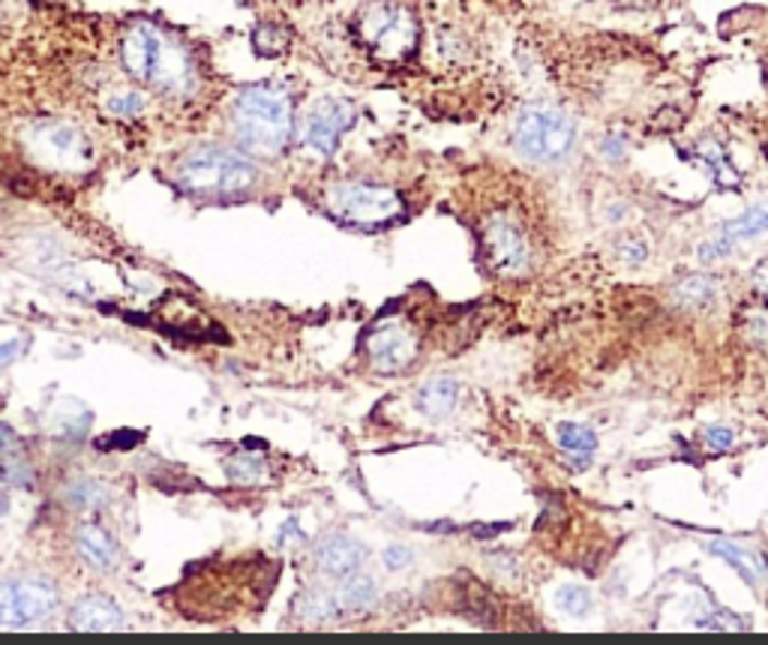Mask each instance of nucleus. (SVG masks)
<instances>
[{"mask_svg":"<svg viewBox=\"0 0 768 645\" xmlns=\"http://www.w3.org/2000/svg\"><path fill=\"white\" fill-rule=\"evenodd\" d=\"M121 63L136 82L157 87L165 97H193L199 82L189 51L148 22H138L124 34Z\"/></svg>","mask_w":768,"mask_h":645,"instance_id":"obj_1","label":"nucleus"},{"mask_svg":"<svg viewBox=\"0 0 768 645\" xmlns=\"http://www.w3.org/2000/svg\"><path fill=\"white\" fill-rule=\"evenodd\" d=\"M232 124L240 148L259 157H276L285 150L295 126L292 97L276 85L247 87L235 100Z\"/></svg>","mask_w":768,"mask_h":645,"instance_id":"obj_2","label":"nucleus"},{"mask_svg":"<svg viewBox=\"0 0 768 645\" xmlns=\"http://www.w3.org/2000/svg\"><path fill=\"white\" fill-rule=\"evenodd\" d=\"M174 177L196 196H235L256 184V165L232 148L201 145L177 162Z\"/></svg>","mask_w":768,"mask_h":645,"instance_id":"obj_3","label":"nucleus"},{"mask_svg":"<svg viewBox=\"0 0 768 645\" xmlns=\"http://www.w3.org/2000/svg\"><path fill=\"white\" fill-rule=\"evenodd\" d=\"M577 141V126L565 112L534 106L525 109L513 129V148L520 157L532 162H558L565 160Z\"/></svg>","mask_w":768,"mask_h":645,"instance_id":"obj_4","label":"nucleus"},{"mask_svg":"<svg viewBox=\"0 0 768 645\" xmlns=\"http://www.w3.org/2000/svg\"><path fill=\"white\" fill-rule=\"evenodd\" d=\"M324 201L339 223L358 228H379L402 216V196L382 184H339Z\"/></svg>","mask_w":768,"mask_h":645,"instance_id":"obj_5","label":"nucleus"},{"mask_svg":"<svg viewBox=\"0 0 768 645\" xmlns=\"http://www.w3.org/2000/svg\"><path fill=\"white\" fill-rule=\"evenodd\" d=\"M360 37L375 58L397 63L406 61L411 51L418 49L421 27L414 22V15L399 3H372L370 10L360 15Z\"/></svg>","mask_w":768,"mask_h":645,"instance_id":"obj_6","label":"nucleus"},{"mask_svg":"<svg viewBox=\"0 0 768 645\" xmlns=\"http://www.w3.org/2000/svg\"><path fill=\"white\" fill-rule=\"evenodd\" d=\"M25 145L39 162H46L51 169L75 172V169H85L90 162V141L78 126L66 124V121L34 124L27 129Z\"/></svg>","mask_w":768,"mask_h":645,"instance_id":"obj_7","label":"nucleus"},{"mask_svg":"<svg viewBox=\"0 0 768 645\" xmlns=\"http://www.w3.org/2000/svg\"><path fill=\"white\" fill-rule=\"evenodd\" d=\"M481 247L486 264L501 276H520L532 264V247L522 225L510 213H493L481 225Z\"/></svg>","mask_w":768,"mask_h":645,"instance_id":"obj_8","label":"nucleus"},{"mask_svg":"<svg viewBox=\"0 0 768 645\" xmlns=\"http://www.w3.org/2000/svg\"><path fill=\"white\" fill-rule=\"evenodd\" d=\"M61 604V592L46 580H3L0 583V624H37Z\"/></svg>","mask_w":768,"mask_h":645,"instance_id":"obj_9","label":"nucleus"},{"mask_svg":"<svg viewBox=\"0 0 768 645\" xmlns=\"http://www.w3.org/2000/svg\"><path fill=\"white\" fill-rule=\"evenodd\" d=\"M355 124V106L346 100H319L304 121V145L319 157H331L348 126Z\"/></svg>","mask_w":768,"mask_h":645,"instance_id":"obj_10","label":"nucleus"},{"mask_svg":"<svg viewBox=\"0 0 768 645\" xmlns=\"http://www.w3.org/2000/svg\"><path fill=\"white\" fill-rule=\"evenodd\" d=\"M367 346H370L372 370L382 375L402 373L418 358V339H414L409 327H402L397 322L379 324L367 339Z\"/></svg>","mask_w":768,"mask_h":645,"instance_id":"obj_11","label":"nucleus"},{"mask_svg":"<svg viewBox=\"0 0 768 645\" xmlns=\"http://www.w3.org/2000/svg\"><path fill=\"white\" fill-rule=\"evenodd\" d=\"M763 235H768V204H756V208H747L742 216H735L732 223L723 225L718 237L699 244L696 252L703 261H718L723 256H730V249H735L744 240H754V237Z\"/></svg>","mask_w":768,"mask_h":645,"instance_id":"obj_12","label":"nucleus"},{"mask_svg":"<svg viewBox=\"0 0 768 645\" xmlns=\"http://www.w3.org/2000/svg\"><path fill=\"white\" fill-rule=\"evenodd\" d=\"M367 561V549L348 534H327L322 544L315 546V565L324 576H351L360 571V565Z\"/></svg>","mask_w":768,"mask_h":645,"instance_id":"obj_13","label":"nucleus"},{"mask_svg":"<svg viewBox=\"0 0 768 645\" xmlns=\"http://www.w3.org/2000/svg\"><path fill=\"white\" fill-rule=\"evenodd\" d=\"M70 628L85 633L124 631L126 619L114 600H109V597L102 595H87L70 609Z\"/></svg>","mask_w":768,"mask_h":645,"instance_id":"obj_14","label":"nucleus"},{"mask_svg":"<svg viewBox=\"0 0 768 645\" xmlns=\"http://www.w3.org/2000/svg\"><path fill=\"white\" fill-rule=\"evenodd\" d=\"M75 546H78V556L85 559V565H90L94 571L112 573L121 565V546L114 544V537L97 522H85L78 525L75 532Z\"/></svg>","mask_w":768,"mask_h":645,"instance_id":"obj_15","label":"nucleus"},{"mask_svg":"<svg viewBox=\"0 0 768 645\" xmlns=\"http://www.w3.org/2000/svg\"><path fill=\"white\" fill-rule=\"evenodd\" d=\"M334 600L339 616H363L379 604V585L370 576H343V583L334 588Z\"/></svg>","mask_w":768,"mask_h":645,"instance_id":"obj_16","label":"nucleus"},{"mask_svg":"<svg viewBox=\"0 0 768 645\" xmlns=\"http://www.w3.org/2000/svg\"><path fill=\"white\" fill-rule=\"evenodd\" d=\"M457 402L459 385L454 379H445V375L426 382V385L418 390V397H414V406H418L426 418H447L450 411L457 409Z\"/></svg>","mask_w":768,"mask_h":645,"instance_id":"obj_17","label":"nucleus"},{"mask_svg":"<svg viewBox=\"0 0 768 645\" xmlns=\"http://www.w3.org/2000/svg\"><path fill=\"white\" fill-rule=\"evenodd\" d=\"M160 319L165 327L184 331V334L196 336V339H205V327H213V324L208 322V315H205L193 300H177V303H174V298H165L160 303Z\"/></svg>","mask_w":768,"mask_h":645,"instance_id":"obj_18","label":"nucleus"},{"mask_svg":"<svg viewBox=\"0 0 768 645\" xmlns=\"http://www.w3.org/2000/svg\"><path fill=\"white\" fill-rule=\"evenodd\" d=\"M708 549H711L715 556H720L727 565H732V571L739 573L747 585H754V588L756 585H766L768 568L759 556L747 553V549H742L739 544H727V541H715V544H708Z\"/></svg>","mask_w":768,"mask_h":645,"instance_id":"obj_19","label":"nucleus"},{"mask_svg":"<svg viewBox=\"0 0 768 645\" xmlns=\"http://www.w3.org/2000/svg\"><path fill=\"white\" fill-rule=\"evenodd\" d=\"M672 300L684 307V310H706L718 300V280L706 276V273H694V276H684L672 288Z\"/></svg>","mask_w":768,"mask_h":645,"instance_id":"obj_20","label":"nucleus"},{"mask_svg":"<svg viewBox=\"0 0 768 645\" xmlns=\"http://www.w3.org/2000/svg\"><path fill=\"white\" fill-rule=\"evenodd\" d=\"M145 106H148V100L136 87H114L102 97V109L117 121H133V117L145 112Z\"/></svg>","mask_w":768,"mask_h":645,"instance_id":"obj_21","label":"nucleus"},{"mask_svg":"<svg viewBox=\"0 0 768 645\" xmlns=\"http://www.w3.org/2000/svg\"><path fill=\"white\" fill-rule=\"evenodd\" d=\"M556 435L561 450L570 454V457L589 459L597 450L595 430H589V426H583V423H561Z\"/></svg>","mask_w":768,"mask_h":645,"instance_id":"obj_22","label":"nucleus"},{"mask_svg":"<svg viewBox=\"0 0 768 645\" xmlns=\"http://www.w3.org/2000/svg\"><path fill=\"white\" fill-rule=\"evenodd\" d=\"M699 157H703V162L708 165V172H711V177L718 181L720 187H739V174H735V169L730 165V160H727V153H723V148H720L718 141H703L699 145Z\"/></svg>","mask_w":768,"mask_h":645,"instance_id":"obj_23","label":"nucleus"},{"mask_svg":"<svg viewBox=\"0 0 768 645\" xmlns=\"http://www.w3.org/2000/svg\"><path fill=\"white\" fill-rule=\"evenodd\" d=\"M63 498H66L73 508L94 510L106 505V489H102L100 484H94V481H75V484L66 486Z\"/></svg>","mask_w":768,"mask_h":645,"instance_id":"obj_24","label":"nucleus"},{"mask_svg":"<svg viewBox=\"0 0 768 645\" xmlns=\"http://www.w3.org/2000/svg\"><path fill=\"white\" fill-rule=\"evenodd\" d=\"M556 607L565 616L583 619V616H589V609H592V595L585 592L583 585H561L556 592Z\"/></svg>","mask_w":768,"mask_h":645,"instance_id":"obj_25","label":"nucleus"},{"mask_svg":"<svg viewBox=\"0 0 768 645\" xmlns=\"http://www.w3.org/2000/svg\"><path fill=\"white\" fill-rule=\"evenodd\" d=\"M264 472L268 469H264L261 459L240 457L235 462H228V477L237 481V484H259V481H264Z\"/></svg>","mask_w":768,"mask_h":645,"instance_id":"obj_26","label":"nucleus"},{"mask_svg":"<svg viewBox=\"0 0 768 645\" xmlns=\"http://www.w3.org/2000/svg\"><path fill=\"white\" fill-rule=\"evenodd\" d=\"M744 334L751 336V343L768 348V307H756V310L744 312Z\"/></svg>","mask_w":768,"mask_h":645,"instance_id":"obj_27","label":"nucleus"},{"mask_svg":"<svg viewBox=\"0 0 768 645\" xmlns=\"http://www.w3.org/2000/svg\"><path fill=\"white\" fill-rule=\"evenodd\" d=\"M145 435L141 433H133V430H114V433H106L102 438H97V445H100V450H129V447H136L138 442H141Z\"/></svg>","mask_w":768,"mask_h":645,"instance_id":"obj_28","label":"nucleus"},{"mask_svg":"<svg viewBox=\"0 0 768 645\" xmlns=\"http://www.w3.org/2000/svg\"><path fill=\"white\" fill-rule=\"evenodd\" d=\"M256 49H259L261 54L273 58V54H280V51L285 49V37L271 25L259 27V34H256Z\"/></svg>","mask_w":768,"mask_h":645,"instance_id":"obj_29","label":"nucleus"},{"mask_svg":"<svg viewBox=\"0 0 768 645\" xmlns=\"http://www.w3.org/2000/svg\"><path fill=\"white\" fill-rule=\"evenodd\" d=\"M0 477H3V481H10V484H15V486L34 484V474H30V469H27V466H22V462H13V459H3V462H0Z\"/></svg>","mask_w":768,"mask_h":645,"instance_id":"obj_30","label":"nucleus"},{"mask_svg":"<svg viewBox=\"0 0 768 645\" xmlns=\"http://www.w3.org/2000/svg\"><path fill=\"white\" fill-rule=\"evenodd\" d=\"M382 559H384V568H387V571H402V568H409L414 556H411L409 546L391 544L387 549H384Z\"/></svg>","mask_w":768,"mask_h":645,"instance_id":"obj_31","label":"nucleus"},{"mask_svg":"<svg viewBox=\"0 0 768 645\" xmlns=\"http://www.w3.org/2000/svg\"><path fill=\"white\" fill-rule=\"evenodd\" d=\"M616 252H619L621 259L628 261V264H643L645 256H648V249H645V244H640V240H633V237H628V240H621L619 247H616Z\"/></svg>","mask_w":768,"mask_h":645,"instance_id":"obj_32","label":"nucleus"},{"mask_svg":"<svg viewBox=\"0 0 768 645\" xmlns=\"http://www.w3.org/2000/svg\"><path fill=\"white\" fill-rule=\"evenodd\" d=\"M706 442L708 447H715V450H727V447H732V442H735V433L727 430V426H708Z\"/></svg>","mask_w":768,"mask_h":645,"instance_id":"obj_33","label":"nucleus"},{"mask_svg":"<svg viewBox=\"0 0 768 645\" xmlns=\"http://www.w3.org/2000/svg\"><path fill=\"white\" fill-rule=\"evenodd\" d=\"M600 150H604V157H607V160H621V157H624V138L609 133V136L604 138Z\"/></svg>","mask_w":768,"mask_h":645,"instance_id":"obj_34","label":"nucleus"},{"mask_svg":"<svg viewBox=\"0 0 768 645\" xmlns=\"http://www.w3.org/2000/svg\"><path fill=\"white\" fill-rule=\"evenodd\" d=\"M15 450H18V435L7 423H0V454H15Z\"/></svg>","mask_w":768,"mask_h":645,"instance_id":"obj_35","label":"nucleus"},{"mask_svg":"<svg viewBox=\"0 0 768 645\" xmlns=\"http://www.w3.org/2000/svg\"><path fill=\"white\" fill-rule=\"evenodd\" d=\"M18 348H22V339H13V343H3V346H0V373L18 358Z\"/></svg>","mask_w":768,"mask_h":645,"instance_id":"obj_36","label":"nucleus"},{"mask_svg":"<svg viewBox=\"0 0 768 645\" xmlns=\"http://www.w3.org/2000/svg\"><path fill=\"white\" fill-rule=\"evenodd\" d=\"M754 286L768 295V259L759 261V264L754 268Z\"/></svg>","mask_w":768,"mask_h":645,"instance_id":"obj_37","label":"nucleus"},{"mask_svg":"<svg viewBox=\"0 0 768 645\" xmlns=\"http://www.w3.org/2000/svg\"><path fill=\"white\" fill-rule=\"evenodd\" d=\"M766 153H768V148H766Z\"/></svg>","mask_w":768,"mask_h":645,"instance_id":"obj_38","label":"nucleus"}]
</instances>
